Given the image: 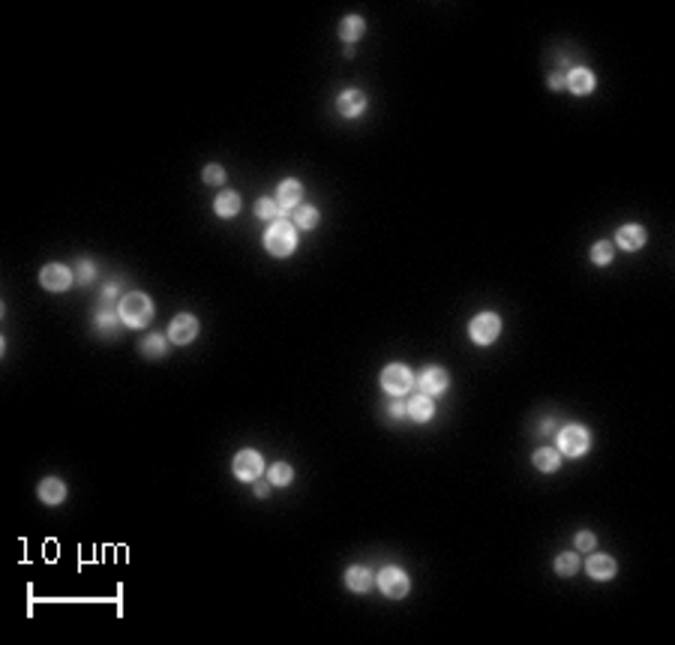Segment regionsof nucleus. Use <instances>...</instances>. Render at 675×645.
Listing matches in <instances>:
<instances>
[{"instance_id": "nucleus-1", "label": "nucleus", "mask_w": 675, "mask_h": 645, "mask_svg": "<svg viewBox=\"0 0 675 645\" xmlns=\"http://www.w3.org/2000/svg\"><path fill=\"white\" fill-rule=\"evenodd\" d=\"M117 312H121V321L126 327H132V330H139V327L153 321V303H150V297L141 294V292H132V294L121 297Z\"/></svg>"}, {"instance_id": "nucleus-2", "label": "nucleus", "mask_w": 675, "mask_h": 645, "mask_svg": "<svg viewBox=\"0 0 675 645\" xmlns=\"http://www.w3.org/2000/svg\"><path fill=\"white\" fill-rule=\"evenodd\" d=\"M264 249H268L270 256H277V258L291 256V252L297 249V231L291 229V222H286V220L273 222L268 229V234H264Z\"/></svg>"}, {"instance_id": "nucleus-3", "label": "nucleus", "mask_w": 675, "mask_h": 645, "mask_svg": "<svg viewBox=\"0 0 675 645\" xmlns=\"http://www.w3.org/2000/svg\"><path fill=\"white\" fill-rule=\"evenodd\" d=\"M417 385L414 381V375H412V369L408 366H403V363H390V366L381 372V387L387 390L390 396H405V394H412V387Z\"/></svg>"}, {"instance_id": "nucleus-4", "label": "nucleus", "mask_w": 675, "mask_h": 645, "mask_svg": "<svg viewBox=\"0 0 675 645\" xmlns=\"http://www.w3.org/2000/svg\"><path fill=\"white\" fill-rule=\"evenodd\" d=\"M468 333H471V339L477 342V345H492V342L498 339V333H501V319H498L496 312L474 315L471 324H468Z\"/></svg>"}, {"instance_id": "nucleus-5", "label": "nucleus", "mask_w": 675, "mask_h": 645, "mask_svg": "<svg viewBox=\"0 0 675 645\" xmlns=\"http://www.w3.org/2000/svg\"><path fill=\"white\" fill-rule=\"evenodd\" d=\"M559 450L564 453V457H582V453L588 450V432L582 430V426H577V423L564 426V430L559 432Z\"/></svg>"}, {"instance_id": "nucleus-6", "label": "nucleus", "mask_w": 675, "mask_h": 645, "mask_svg": "<svg viewBox=\"0 0 675 645\" xmlns=\"http://www.w3.org/2000/svg\"><path fill=\"white\" fill-rule=\"evenodd\" d=\"M408 574L405 570H399V567H385L378 574V588L385 592L387 597H394V601H399V597H405L408 594Z\"/></svg>"}, {"instance_id": "nucleus-7", "label": "nucleus", "mask_w": 675, "mask_h": 645, "mask_svg": "<svg viewBox=\"0 0 675 645\" xmlns=\"http://www.w3.org/2000/svg\"><path fill=\"white\" fill-rule=\"evenodd\" d=\"M261 471H264L261 453H255V450H240V453L234 457V477H240V480H258V477H261Z\"/></svg>"}, {"instance_id": "nucleus-8", "label": "nucleus", "mask_w": 675, "mask_h": 645, "mask_svg": "<svg viewBox=\"0 0 675 645\" xmlns=\"http://www.w3.org/2000/svg\"><path fill=\"white\" fill-rule=\"evenodd\" d=\"M168 336H171V342H175V345H189L198 336V319H195V315H189V312H180L177 319L171 321Z\"/></svg>"}, {"instance_id": "nucleus-9", "label": "nucleus", "mask_w": 675, "mask_h": 645, "mask_svg": "<svg viewBox=\"0 0 675 645\" xmlns=\"http://www.w3.org/2000/svg\"><path fill=\"white\" fill-rule=\"evenodd\" d=\"M40 283H42V288H49V292H67L72 285V270L63 267V265H45L40 270Z\"/></svg>"}, {"instance_id": "nucleus-10", "label": "nucleus", "mask_w": 675, "mask_h": 645, "mask_svg": "<svg viewBox=\"0 0 675 645\" xmlns=\"http://www.w3.org/2000/svg\"><path fill=\"white\" fill-rule=\"evenodd\" d=\"M417 387H421L426 396H441L444 390H448V372H444L441 366L423 369L421 378H417Z\"/></svg>"}, {"instance_id": "nucleus-11", "label": "nucleus", "mask_w": 675, "mask_h": 645, "mask_svg": "<svg viewBox=\"0 0 675 645\" xmlns=\"http://www.w3.org/2000/svg\"><path fill=\"white\" fill-rule=\"evenodd\" d=\"M336 108H340L342 117H360L367 112V96L360 90H342L340 99H336Z\"/></svg>"}, {"instance_id": "nucleus-12", "label": "nucleus", "mask_w": 675, "mask_h": 645, "mask_svg": "<svg viewBox=\"0 0 675 645\" xmlns=\"http://www.w3.org/2000/svg\"><path fill=\"white\" fill-rule=\"evenodd\" d=\"M300 198H304V186H300V180H282L279 189H277V204L282 207V211L297 207Z\"/></svg>"}, {"instance_id": "nucleus-13", "label": "nucleus", "mask_w": 675, "mask_h": 645, "mask_svg": "<svg viewBox=\"0 0 675 645\" xmlns=\"http://www.w3.org/2000/svg\"><path fill=\"white\" fill-rule=\"evenodd\" d=\"M564 87H570L573 94L586 96V94H591V90H595V72H588V69H582V67L570 69L568 78H564Z\"/></svg>"}, {"instance_id": "nucleus-14", "label": "nucleus", "mask_w": 675, "mask_h": 645, "mask_svg": "<svg viewBox=\"0 0 675 645\" xmlns=\"http://www.w3.org/2000/svg\"><path fill=\"white\" fill-rule=\"evenodd\" d=\"M615 243L622 249H627V252L642 249L645 247V229H642V225H624V229H618Z\"/></svg>"}, {"instance_id": "nucleus-15", "label": "nucleus", "mask_w": 675, "mask_h": 645, "mask_svg": "<svg viewBox=\"0 0 675 645\" xmlns=\"http://www.w3.org/2000/svg\"><path fill=\"white\" fill-rule=\"evenodd\" d=\"M405 412H408V417H412L414 423H426V421H430V417H432L435 405H432V399L423 394V396H412V399H408Z\"/></svg>"}, {"instance_id": "nucleus-16", "label": "nucleus", "mask_w": 675, "mask_h": 645, "mask_svg": "<svg viewBox=\"0 0 675 645\" xmlns=\"http://www.w3.org/2000/svg\"><path fill=\"white\" fill-rule=\"evenodd\" d=\"M586 570L591 579H613L615 576V558L609 556H591L586 561Z\"/></svg>"}, {"instance_id": "nucleus-17", "label": "nucleus", "mask_w": 675, "mask_h": 645, "mask_svg": "<svg viewBox=\"0 0 675 645\" xmlns=\"http://www.w3.org/2000/svg\"><path fill=\"white\" fill-rule=\"evenodd\" d=\"M345 585L351 588L354 594H367L369 588H372V574H369V567H349V574H345Z\"/></svg>"}, {"instance_id": "nucleus-18", "label": "nucleus", "mask_w": 675, "mask_h": 645, "mask_svg": "<svg viewBox=\"0 0 675 645\" xmlns=\"http://www.w3.org/2000/svg\"><path fill=\"white\" fill-rule=\"evenodd\" d=\"M40 498L45 504H60L63 498H67V486H63V480L58 477H45L40 484Z\"/></svg>"}, {"instance_id": "nucleus-19", "label": "nucleus", "mask_w": 675, "mask_h": 645, "mask_svg": "<svg viewBox=\"0 0 675 645\" xmlns=\"http://www.w3.org/2000/svg\"><path fill=\"white\" fill-rule=\"evenodd\" d=\"M213 211L222 216V220H228V216H237V211H240V195L234 193V189H225V193L216 195L213 202Z\"/></svg>"}, {"instance_id": "nucleus-20", "label": "nucleus", "mask_w": 675, "mask_h": 645, "mask_svg": "<svg viewBox=\"0 0 675 645\" xmlns=\"http://www.w3.org/2000/svg\"><path fill=\"white\" fill-rule=\"evenodd\" d=\"M363 30H367V21H363L360 15H349V18H342V24H340V36L345 42H358L360 36H363Z\"/></svg>"}, {"instance_id": "nucleus-21", "label": "nucleus", "mask_w": 675, "mask_h": 645, "mask_svg": "<svg viewBox=\"0 0 675 645\" xmlns=\"http://www.w3.org/2000/svg\"><path fill=\"white\" fill-rule=\"evenodd\" d=\"M121 324H123V321H121V312L112 310V306H105V310L96 315V330L103 333V336H114Z\"/></svg>"}, {"instance_id": "nucleus-22", "label": "nucleus", "mask_w": 675, "mask_h": 645, "mask_svg": "<svg viewBox=\"0 0 675 645\" xmlns=\"http://www.w3.org/2000/svg\"><path fill=\"white\" fill-rule=\"evenodd\" d=\"M534 466L541 468V471H546V475H552V471H559V468H561V457H559V450H552V448H541V450H534Z\"/></svg>"}, {"instance_id": "nucleus-23", "label": "nucleus", "mask_w": 675, "mask_h": 645, "mask_svg": "<svg viewBox=\"0 0 675 645\" xmlns=\"http://www.w3.org/2000/svg\"><path fill=\"white\" fill-rule=\"evenodd\" d=\"M168 351V339L162 333H150L148 339H141V354L144 357H162Z\"/></svg>"}, {"instance_id": "nucleus-24", "label": "nucleus", "mask_w": 675, "mask_h": 645, "mask_svg": "<svg viewBox=\"0 0 675 645\" xmlns=\"http://www.w3.org/2000/svg\"><path fill=\"white\" fill-rule=\"evenodd\" d=\"M318 220H322V216H318V211H315V207H295V229H315V225H318Z\"/></svg>"}, {"instance_id": "nucleus-25", "label": "nucleus", "mask_w": 675, "mask_h": 645, "mask_svg": "<svg viewBox=\"0 0 675 645\" xmlns=\"http://www.w3.org/2000/svg\"><path fill=\"white\" fill-rule=\"evenodd\" d=\"M577 570H579V556H577V552H561V556L555 558V574L573 576Z\"/></svg>"}, {"instance_id": "nucleus-26", "label": "nucleus", "mask_w": 675, "mask_h": 645, "mask_svg": "<svg viewBox=\"0 0 675 645\" xmlns=\"http://www.w3.org/2000/svg\"><path fill=\"white\" fill-rule=\"evenodd\" d=\"M613 256L615 252H613V243L609 240H597L595 247H591V261H595V265H609Z\"/></svg>"}, {"instance_id": "nucleus-27", "label": "nucleus", "mask_w": 675, "mask_h": 645, "mask_svg": "<svg viewBox=\"0 0 675 645\" xmlns=\"http://www.w3.org/2000/svg\"><path fill=\"white\" fill-rule=\"evenodd\" d=\"M255 213L261 216V220H273L277 222L282 216V207L277 202H270V198H258V204H255Z\"/></svg>"}, {"instance_id": "nucleus-28", "label": "nucleus", "mask_w": 675, "mask_h": 645, "mask_svg": "<svg viewBox=\"0 0 675 645\" xmlns=\"http://www.w3.org/2000/svg\"><path fill=\"white\" fill-rule=\"evenodd\" d=\"M291 477H295V471H291L288 462H277V466L270 468V484H277V486H288Z\"/></svg>"}, {"instance_id": "nucleus-29", "label": "nucleus", "mask_w": 675, "mask_h": 645, "mask_svg": "<svg viewBox=\"0 0 675 645\" xmlns=\"http://www.w3.org/2000/svg\"><path fill=\"white\" fill-rule=\"evenodd\" d=\"M202 177H204V184H211V186H222L225 184V168L222 166H207Z\"/></svg>"}, {"instance_id": "nucleus-30", "label": "nucleus", "mask_w": 675, "mask_h": 645, "mask_svg": "<svg viewBox=\"0 0 675 645\" xmlns=\"http://www.w3.org/2000/svg\"><path fill=\"white\" fill-rule=\"evenodd\" d=\"M94 276H96L94 261H81V265H78V274H76L78 283H81V285H90V283H94Z\"/></svg>"}, {"instance_id": "nucleus-31", "label": "nucleus", "mask_w": 675, "mask_h": 645, "mask_svg": "<svg viewBox=\"0 0 675 645\" xmlns=\"http://www.w3.org/2000/svg\"><path fill=\"white\" fill-rule=\"evenodd\" d=\"M577 549H582V552L595 549V534H591V531H579L577 534Z\"/></svg>"}, {"instance_id": "nucleus-32", "label": "nucleus", "mask_w": 675, "mask_h": 645, "mask_svg": "<svg viewBox=\"0 0 675 645\" xmlns=\"http://www.w3.org/2000/svg\"><path fill=\"white\" fill-rule=\"evenodd\" d=\"M390 417H394V421H399V417H408L405 403H399V399H396V403H390Z\"/></svg>"}, {"instance_id": "nucleus-33", "label": "nucleus", "mask_w": 675, "mask_h": 645, "mask_svg": "<svg viewBox=\"0 0 675 645\" xmlns=\"http://www.w3.org/2000/svg\"><path fill=\"white\" fill-rule=\"evenodd\" d=\"M103 297H105V306L112 303V301H117V285L112 283V285H105V292H103Z\"/></svg>"}, {"instance_id": "nucleus-34", "label": "nucleus", "mask_w": 675, "mask_h": 645, "mask_svg": "<svg viewBox=\"0 0 675 645\" xmlns=\"http://www.w3.org/2000/svg\"><path fill=\"white\" fill-rule=\"evenodd\" d=\"M268 493H270V484H264V480L258 477V480H255V495H258V498H264Z\"/></svg>"}, {"instance_id": "nucleus-35", "label": "nucleus", "mask_w": 675, "mask_h": 645, "mask_svg": "<svg viewBox=\"0 0 675 645\" xmlns=\"http://www.w3.org/2000/svg\"><path fill=\"white\" fill-rule=\"evenodd\" d=\"M550 87H552V90H561V87H564V78H561V76H550Z\"/></svg>"}]
</instances>
